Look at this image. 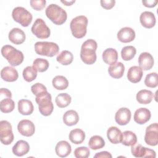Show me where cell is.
<instances>
[{
	"instance_id": "6da1fadb",
	"label": "cell",
	"mask_w": 158,
	"mask_h": 158,
	"mask_svg": "<svg viewBox=\"0 0 158 158\" xmlns=\"http://www.w3.org/2000/svg\"><path fill=\"white\" fill-rule=\"evenodd\" d=\"M97 47L96 41L93 39L87 40L83 43L80 51V58L85 64L91 65L96 62Z\"/></svg>"
},
{
	"instance_id": "7a4b0ae2",
	"label": "cell",
	"mask_w": 158,
	"mask_h": 158,
	"mask_svg": "<svg viewBox=\"0 0 158 158\" xmlns=\"http://www.w3.org/2000/svg\"><path fill=\"white\" fill-rule=\"evenodd\" d=\"M45 12L47 17L57 25L64 23L67 18L66 11L56 4H49L47 7Z\"/></svg>"
},
{
	"instance_id": "3957f363",
	"label": "cell",
	"mask_w": 158,
	"mask_h": 158,
	"mask_svg": "<svg viewBox=\"0 0 158 158\" xmlns=\"http://www.w3.org/2000/svg\"><path fill=\"white\" fill-rule=\"evenodd\" d=\"M2 56L12 66H18L23 61L24 56L22 51L10 45H5L1 48Z\"/></svg>"
},
{
	"instance_id": "277c9868",
	"label": "cell",
	"mask_w": 158,
	"mask_h": 158,
	"mask_svg": "<svg viewBox=\"0 0 158 158\" xmlns=\"http://www.w3.org/2000/svg\"><path fill=\"white\" fill-rule=\"evenodd\" d=\"M88 19L85 15H79L73 18L70 23L72 35L76 38H83L87 31Z\"/></svg>"
},
{
	"instance_id": "5b68a950",
	"label": "cell",
	"mask_w": 158,
	"mask_h": 158,
	"mask_svg": "<svg viewBox=\"0 0 158 158\" xmlns=\"http://www.w3.org/2000/svg\"><path fill=\"white\" fill-rule=\"evenodd\" d=\"M36 102L38 105V109L41 115L44 116L50 115L53 110L54 106L52 102V97L47 91L36 96Z\"/></svg>"
},
{
	"instance_id": "8992f818",
	"label": "cell",
	"mask_w": 158,
	"mask_h": 158,
	"mask_svg": "<svg viewBox=\"0 0 158 158\" xmlns=\"http://www.w3.org/2000/svg\"><path fill=\"white\" fill-rule=\"evenodd\" d=\"M35 51L38 55L51 57L58 54L59 47L53 42L38 41L35 44Z\"/></svg>"
},
{
	"instance_id": "52a82bcc",
	"label": "cell",
	"mask_w": 158,
	"mask_h": 158,
	"mask_svg": "<svg viewBox=\"0 0 158 158\" xmlns=\"http://www.w3.org/2000/svg\"><path fill=\"white\" fill-rule=\"evenodd\" d=\"M13 19L22 27H28L32 21V15L23 7H16L12 12Z\"/></svg>"
},
{
	"instance_id": "ba28073f",
	"label": "cell",
	"mask_w": 158,
	"mask_h": 158,
	"mask_svg": "<svg viewBox=\"0 0 158 158\" xmlns=\"http://www.w3.org/2000/svg\"><path fill=\"white\" fill-rule=\"evenodd\" d=\"M31 30L33 34L40 39H46L49 37L51 34L49 28L46 25L45 22L40 18L36 19Z\"/></svg>"
},
{
	"instance_id": "9c48e42d",
	"label": "cell",
	"mask_w": 158,
	"mask_h": 158,
	"mask_svg": "<svg viewBox=\"0 0 158 158\" xmlns=\"http://www.w3.org/2000/svg\"><path fill=\"white\" fill-rule=\"evenodd\" d=\"M11 124L7 120L0 122V140L2 144L9 145L14 141V134Z\"/></svg>"
},
{
	"instance_id": "30bf717a",
	"label": "cell",
	"mask_w": 158,
	"mask_h": 158,
	"mask_svg": "<svg viewBox=\"0 0 158 158\" xmlns=\"http://www.w3.org/2000/svg\"><path fill=\"white\" fill-rule=\"evenodd\" d=\"M145 143L152 146L158 144V124L154 123L146 127L144 135Z\"/></svg>"
},
{
	"instance_id": "8fae6325",
	"label": "cell",
	"mask_w": 158,
	"mask_h": 158,
	"mask_svg": "<svg viewBox=\"0 0 158 158\" xmlns=\"http://www.w3.org/2000/svg\"><path fill=\"white\" fill-rule=\"evenodd\" d=\"M19 132L23 136L29 137L33 135L35 131L34 123L30 120L23 119L20 120L17 125Z\"/></svg>"
},
{
	"instance_id": "7c38bea8",
	"label": "cell",
	"mask_w": 158,
	"mask_h": 158,
	"mask_svg": "<svg viewBox=\"0 0 158 158\" xmlns=\"http://www.w3.org/2000/svg\"><path fill=\"white\" fill-rule=\"evenodd\" d=\"M131 111L127 107L120 108L115 115V120L120 125H126L131 119Z\"/></svg>"
},
{
	"instance_id": "4fadbf2b",
	"label": "cell",
	"mask_w": 158,
	"mask_h": 158,
	"mask_svg": "<svg viewBox=\"0 0 158 158\" xmlns=\"http://www.w3.org/2000/svg\"><path fill=\"white\" fill-rule=\"evenodd\" d=\"M117 36V39L122 43H130L135 40V31L130 27H123L118 31Z\"/></svg>"
},
{
	"instance_id": "5bb4252c",
	"label": "cell",
	"mask_w": 158,
	"mask_h": 158,
	"mask_svg": "<svg viewBox=\"0 0 158 158\" xmlns=\"http://www.w3.org/2000/svg\"><path fill=\"white\" fill-rule=\"evenodd\" d=\"M154 58L149 52H142L138 57L139 67L143 70H149L151 69L154 65Z\"/></svg>"
},
{
	"instance_id": "9a60e30c",
	"label": "cell",
	"mask_w": 158,
	"mask_h": 158,
	"mask_svg": "<svg viewBox=\"0 0 158 158\" xmlns=\"http://www.w3.org/2000/svg\"><path fill=\"white\" fill-rule=\"evenodd\" d=\"M151 114L150 110L145 107H141L136 110L134 114V120L136 123L143 125L148 122L151 118Z\"/></svg>"
},
{
	"instance_id": "2e32d148",
	"label": "cell",
	"mask_w": 158,
	"mask_h": 158,
	"mask_svg": "<svg viewBox=\"0 0 158 158\" xmlns=\"http://www.w3.org/2000/svg\"><path fill=\"white\" fill-rule=\"evenodd\" d=\"M9 40L15 44H22L26 38L24 31L19 28H12L9 33Z\"/></svg>"
},
{
	"instance_id": "e0dca14e",
	"label": "cell",
	"mask_w": 158,
	"mask_h": 158,
	"mask_svg": "<svg viewBox=\"0 0 158 158\" xmlns=\"http://www.w3.org/2000/svg\"><path fill=\"white\" fill-rule=\"evenodd\" d=\"M1 78L6 81L14 82L17 80L19 74L15 68L10 66H6L1 70Z\"/></svg>"
},
{
	"instance_id": "ac0fdd59",
	"label": "cell",
	"mask_w": 158,
	"mask_h": 158,
	"mask_svg": "<svg viewBox=\"0 0 158 158\" xmlns=\"http://www.w3.org/2000/svg\"><path fill=\"white\" fill-rule=\"evenodd\" d=\"M140 23L146 28H151L154 27L156 20L154 14L150 11L142 12L139 17Z\"/></svg>"
},
{
	"instance_id": "d6986e66",
	"label": "cell",
	"mask_w": 158,
	"mask_h": 158,
	"mask_svg": "<svg viewBox=\"0 0 158 158\" xmlns=\"http://www.w3.org/2000/svg\"><path fill=\"white\" fill-rule=\"evenodd\" d=\"M14 155L21 157L27 154L30 151V145L25 140H19L16 142L12 149Z\"/></svg>"
},
{
	"instance_id": "ffe728a7",
	"label": "cell",
	"mask_w": 158,
	"mask_h": 158,
	"mask_svg": "<svg viewBox=\"0 0 158 158\" xmlns=\"http://www.w3.org/2000/svg\"><path fill=\"white\" fill-rule=\"evenodd\" d=\"M143 75V70L139 67L134 65L128 69L127 78L130 82L133 83H137L141 81Z\"/></svg>"
},
{
	"instance_id": "44dd1931",
	"label": "cell",
	"mask_w": 158,
	"mask_h": 158,
	"mask_svg": "<svg viewBox=\"0 0 158 158\" xmlns=\"http://www.w3.org/2000/svg\"><path fill=\"white\" fill-rule=\"evenodd\" d=\"M107 136L112 144H118L122 142V133L116 127H110L107 130Z\"/></svg>"
},
{
	"instance_id": "7402d4cb",
	"label": "cell",
	"mask_w": 158,
	"mask_h": 158,
	"mask_svg": "<svg viewBox=\"0 0 158 158\" xmlns=\"http://www.w3.org/2000/svg\"><path fill=\"white\" fill-rule=\"evenodd\" d=\"M55 151L58 156L60 157H65L70 154L72 148L67 141H60L56 146Z\"/></svg>"
},
{
	"instance_id": "603a6c76",
	"label": "cell",
	"mask_w": 158,
	"mask_h": 158,
	"mask_svg": "<svg viewBox=\"0 0 158 158\" xmlns=\"http://www.w3.org/2000/svg\"><path fill=\"white\" fill-rule=\"evenodd\" d=\"M125 72V66L121 62H116L110 66L108 69V73L109 75L114 78H120L123 75Z\"/></svg>"
},
{
	"instance_id": "cb8c5ba5",
	"label": "cell",
	"mask_w": 158,
	"mask_h": 158,
	"mask_svg": "<svg viewBox=\"0 0 158 158\" xmlns=\"http://www.w3.org/2000/svg\"><path fill=\"white\" fill-rule=\"evenodd\" d=\"M18 110L22 115H28L33 113L34 107L31 101L28 99H20L18 102Z\"/></svg>"
},
{
	"instance_id": "d4e9b609",
	"label": "cell",
	"mask_w": 158,
	"mask_h": 158,
	"mask_svg": "<svg viewBox=\"0 0 158 158\" xmlns=\"http://www.w3.org/2000/svg\"><path fill=\"white\" fill-rule=\"evenodd\" d=\"M102 57L106 64L112 65L116 63L118 59V52L114 48H107L102 52Z\"/></svg>"
},
{
	"instance_id": "484cf974",
	"label": "cell",
	"mask_w": 158,
	"mask_h": 158,
	"mask_svg": "<svg viewBox=\"0 0 158 158\" xmlns=\"http://www.w3.org/2000/svg\"><path fill=\"white\" fill-rule=\"evenodd\" d=\"M79 121V115L74 110H69L63 115V122L67 126L76 125Z\"/></svg>"
},
{
	"instance_id": "4316f807",
	"label": "cell",
	"mask_w": 158,
	"mask_h": 158,
	"mask_svg": "<svg viewBox=\"0 0 158 158\" xmlns=\"http://www.w3.org/2000/svg\"><path fill=\"white\" fill-rule=\"evenodd\" d=\"M69 138L72 143L79 144L84 141L85 139V133L82 130L75 128L70 131Z\"/></svg>"
},
{
	"instance_id": "83f0119b",
	"label": "cell",
	"mask_w": 158,
	"mask_h": 158,
	"mask_svg": "<svg viewBox=\"0 0 158 158\" xmlns=\"http://www.w3.org/2000/svg\"><path fill=\"white\" fill-rule=\"evenodd\" d=\"M136 100L141 104H149L153 98V93L150 90L142 89L139 91L136 94Z\"/></svg>"
},
{
	"instance_id": "f1b7e54d",
	"label": "cell",
	"mask_w": 158,
	"mask_h": 158,
	"mask_svg": "<svg viewBox=\"0 0 158 158\" xmlns=\"http://www.w3.org/2000/svg\"><path fill=\"white\" fill-rule=\"evenodd\" d=\"M137 142V136L135 133L131 131H125L122 133V144L126 146H131Z\"/></svg>"
},
{
	"instance_id": "f546056e",
	"label": "cell",
	"mask_w": 158,
	"mask_h": 158,
	"mask_svg": "<svg viewBox=\"0 0 158 158\" xmlns=\"http://www.w3.org/2000/svg\"><path fill=\"white\" fill-rule=\"evenodd\" d=\"M57 61L63 65H70L73 60L72 53L67 50L62 51L56 57Z\"/></svg>"
},
{
	"instance_id": "4dcf8cb0",
	"label": "cell",
	"mask_w": 158,
	"mask_h": 158,
	"mask_svg": "<svg viewBox=\"0 0 158 158\" xmlns=\"http://www.w3.org/2000/svg\"><path fill=\"white\" fill-rule=\"evenodd\" d=\"M52 83L54 88L58 90L65 89L69 86L68 80L62 75L56 76L52 79Z\"/></svg>"
},
{
	"instance_id": "1f68e13d",
	"label": "cell",
	"mask_w": 158,
	"mask_h": 158,
	"mask_svg": "<svg viewBox=\"0 0 158 158\" xmlns=\"http://www.w3.org/2000/svg\"><path fill=\"white\" fill-rule=\"evenodd\" d=\"M88 146L93 150L99 149L105 146V141L101 136L94 135L90 138L88 141Z\"/></svg>"
},
{
	"instance_id": "d6a6232c",
	"label": "cell",
	"mask_w": 158,
	"mask_h": 158,
	"mask_svg": "<svg viewBox=\"0 0 158 158\" xmlns=\"http://www.w3.org/2000/svg\"><path fill=\"white\" fill-rule=\"evenodd\" d=\"M71 96L67 93L59 94L55 99L56 105L60 108H64L67 107L71 102Z\"/></svg>"
},
{
	"instance_id": "836d02e7",
	"label": "cell",
	"mask_w": 158,
	"mask_h": 158,
	"mask_svg": "<svg viewBox=\"0 0 158 158\" xmlns=\"http://www.w3.org/2000/svg\"><path fill=\"white\" fill-rule=\"evenodd\" d=\"M15 102L11 98H5L0 101V109L3 113H9L14 110Z\"/></svg>"
},
{
	"instance_id": "e575fe53",
	"label": "cell",
	"mask_w": 158,
	"mask_h": 158,
	"mask_svg": "<svg viewBox=\"0 0 158 158\" xmlns=\"http://www.w3.org/2000/svg\"><path fill=\"white\" fill-rule=\"evenodd\" d=\"M136 53V48L133 46H127L123 47L121 51V57L125 61L131 60Z\"/></svg>"
},
{
	"instance_id": "d590c367",
	"label": "cell",
	"mask_w": 158,
	"mask_h": 158,
	"mask_svg": "<svg viewBox=\"0 0 158 158\" xmlns=\"http://www.w3.org/2000/svg\"><path fill=\"white\" fill-rule=\"evenodd\" d=\"M49 62L43 58H36L33 62V68L38 72H44L49 68Z\"/></svg>"
},
{
	"instance_id": "8d00e7d4",
	"label": "cell",
	"mask_w": 158,
	"mask_h": 158,
	"mask_svg": "<svg viewBox=\"0 0 158 158\" xmlns=\"http://www.w3.org/2000/svg\"><path fill=\"white\" fill-rule=\"evenodd\" d=\"M24 80L27 82L33 81L37 77V71L32 66H27L25 67L22 73Z\"/></svg>"
},
{
	"instance_id": "74e56055",
	"label": "cell",
	"mask_w": 158,
	"mask_h": 158,
	"mask_svg": "<svg viewBox=\"0 0 158 158\" xmlns=\"http://www.w3.org/2000/svg\"><path fill=\"white\" fill-rule=\"evenodd\" d=\"M144 84L149 88H156L158 85L157 73L156 72H152L146 76L144 80Z\"/></svg>"
},
{
	"instance_id": "f35d334b",
	"label": "cell",
	"mask_w": 158,
	"mask_h": 158,
	"mask_svg": "<svg viewBox=\"0 0 158 158\" xmlns=\"http://www.w3.org/2000/svg\"><path fill=\"white\" fill-rule=\"evenodd\" d=\"M146 151V148L140 144H135L131 146V152L132 155L135 157H144Z\"/></svg>"
},
{
	"instance_id": "ab89813d",
	"label": "cell",
	"mask_w": 158,
	"mask_h": 158,
	"mask_svg": "<svg viewBox=\"0 0 158 158\" xmlns=\"http://www.w3.org/2000/svg\"><path fill=\"white\" fill-rule=\"evenodd\" d=\"M90 155L89 148L85 146L77 148L74 151V156L76 158H87Z\"/></svg>"
},
{
	"instance_id": "60d3db41",
	"label": "cell",
	"mask_w": 158,
	"mask_h": 158,
	"mask_svg": "<svg viewBox=\"0 0 158 158\" xmlns=\"http://www.w3.org/2000/svg\"><path fill=\"white\" fill-rule=\"evenodd\" d=\"M31 91L36 96L47 91L46 87L41 83H36L31 86Z\"/></svg>"
},
{
	"instance_id": "b9f144b4",
	"label": "cell",
	"mask_w": 158,
	"mask_h": 158,
	"mask_svg": "<svg viewBox=\"0 0 158 158\" xmlns=\"http://www.w3.org/2000/svg\"><path fill=\"white\" fill-rule=\"evenodd\" d=\"M31 7L36 10H41L46 6V1L45 0H31L30 1Z\"/></svg>"
},
{
	"instance_id": "7bdbcfd3",
	"label": "cell",
	"mask_w": 158,
	"mask_h": 158,
	"mask_svg": "<svg viewBox=\"0 0 158 158\" xmlns=\"http://www.w3.org/2000/svg\"><path fill=\"white\" fill-rule=\"evenodd\" d=\"M101 6L105 9H111L115 4V0H101L100 1Z\"/></svg>"
},
{
	"instance_id": "ee69618b",
	"label": "cell",
	"mask_w": 158,
	"mask_h": 158,
	"mask_svg": "<svg viewBox=\"0 0 158 158\" xmlns=\"http://www.w3.org/2000/svg\"><path fill=\"white\" fill-rule=\"evenodd\" d=\"M12 98V93L10 90L7 88H1L0 89V98L1 100L5 98Z\"/></svg>"
},
{
	"instance_id": "f6af8a7d",
	"label": "cell",
	"mask_w": 158,
	"mask_h": 158,
	"mask_svg": "<svg viewBox=\"0 0 158 158\" xmlns=\"http://www.w3.org/2000/svg\"><path fill=\"white\" fill-rule=\"evenodd\" d=\"M157 2H158L157 1H154V0H146V1L143 0L142 1L143 4L147 7H154L157 5Z\"/></svg>"
},
{
	"instance_id": "bcb514c9",
	"label": "cell",
	"mask_w": 158,
	"mask_h": 158,
	"mask_svg": "<svg viewBox=\"0 0 158 158\" xmlns=\"http://www.w3.org/2000/svg\"><path fill=\"white\" fill-rule=\"evenodd\" d=\"M94 157H101V158H112V155L110 152L107 151H102L100 152L96 153L94 156Z\"/></svg>"
},
{
	"instance_id": "7dc6e473",
	"label": "cell",
	"mask_w": 158,
	"mask_h": 158,
	"mask_svg": "<svg viewBox=\"0 0 158 158\" xmlns=\"http://www.w3.org/2000/svg\"><path fill=\"white\" fill-rule=\"evenodd\" d=\"M156 157V152L152 149H151L149 148H146V153H145V155H144V157H153V158H155Z\"/></svg>"
},
{
	"instance_id": "c3c4849f",
	"label": "cell",
	"mask_w": 158,
	"mask_h": 158,
	"mask_svg": "<svg viewBox=\"0 0 158 158\" xmlns=\"http://www.w3.org/2000/svg\"><path fill=\"white\" fill-rule=\"evenodd\" d=\"M75 1H61V2L65 6H71L72 5Z\"/></svg>"
}]
</instances>
